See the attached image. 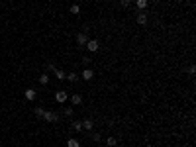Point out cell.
Wrapping results in <instances>:
<instances>
[{
  "instance_id": "cell-3",
  "label": "cell",
  "mask_w": 196,
  "mask_h": 147,
  "mask_svg": "<svg viewBox=\"0 0 196 147\" xmlns=\"http://www.w3.org/2000/svg\"><path fill=\"white\" fill-rule=\"evenodd\" d=\"M88 39H90V37H88L85 31H81V34H77V39H74V41H77V45H78V47H85Z\"/></svg>"
},
{
  "instance_id": "cell-15",
  "label": "cell",
  "mask_w": 196,
  "mask_h": 147,
  "mask_svg": "<svg viewBox=\"0 0 196 147\" xmlns=\"http://www.w3.org/2000/svg\"><path fill=\"white\" fill-rule=\"evenodd\" d=\"M71 126H73L74 131H82V122H73Z\"/></svg>"
},
{
  "instance_id": "cell-1",
  "label": "cell",
  "mask_w": 196,
  "mask_h": 147,
  "mask_svg": "<svg viewBox=\"0 0 196 147\" xmlns=\"http://www.w3.org/2000/svg\"><path fill=\"white\" fill-rule=\"evenodd\" d=\"M41 118H43L47 124H55V122H59V116H57V114H55V112H47V110L43 112V116H41Z\"/></svg>"
},
{
  "instance_id": "cell-19",
  "label": "cell",
  "mask_w": 196,
  "mask_h": 147,
  "mask_svg": "<svg viewBox=\"0 0 196 147\" xmlns=\"http://www.w3.org/2000/svg\"><path fill=\"white\" fill-rule=\"evenodd\" d=\"M92 141H96V143H98V141H102V135L94 131V134H92Z\"/></svg>"
},
{
  "instance_id": "cell-20",
  "label": "cell",
  "mask_w": 196,
  "mask_h": 147,
  "mask_svg": "<svg viewBox=\"0 0 196 147\" xmlns=\"http://www.w3.org/2000/svg\"><path fill=\"white\" fill-rule=\"evenodd\" d=\"M65 116H67V118H71V116H73V108H71V106L65 108Z\"/></svg>"
},
{
  "instance_id": "cell-18",
  "label": "cell",
  "mask_w": 196,
  "mask_h": 147,
  "mask_svg": "<svg viewBox=\"0 0 196 147\" xmlns=\"http://www.w3.org/2000/svg\"><path fill=\"white\" fill-rule=\"evenodd\" d=\"M34 112H35V116H37V118H41V116H43V112H45V110H43V108H41V106H35V110H34Z\"/></svg>"
},
{
  "instance_id": "cell-5",
  "label": "cell",
  "mask_w": 196,
  "mask_h": 147,
  "mask_svg": "<svg viewBox=\"0 0 196 147\" xmlns=\"http://www.w3.org/2000/svg\"><path fill=\"white\" fill-rule=\"evenodd\" d=\"M92 77H94V71L88 69V67L82 71V75H81V79H82V80H92Z\"/></svg>"
},
{
  "instance_id": "cell-22",
  "label": "cell",
  "mask_w": 196,
  "mask_h": 147,
  "mask_svg": "<svg viewBox=\"0 0 196 147\" xmlns=\"http://www.w3.org/2000/svg\"><path fill=\"white\" fill-rule=\"evenodd\" d=\"M129 4H132V0H122V6H124V8H128Z\"/></svg>"
},
{
  "instance_id": "cell-10",
  "label": "cell",
  "mask_w": 196,
  "mask_h": 147,
  "mask_svg": "<svg viewBox=\"0 0 196 147\" xmlns=\"http://www.w3.org/2000/svg\"><path fill=\"white\" fill-rule=\"evenodd\" d=\"M53 73H55V77H57V80H65V79H67V73L61 71V69H55Z\"/></svg>"
},
{
  "instance_id": "cell-12",
  "label": "cell",
  "mask_w": 196,
  "mask_h": 147,
  "mask_svg": "<svg viewBox=\"0 0 196 147\" xmlns=\"http://www.w3.org/2000/svg\"><path fill=\"white\" fill-rule=\"evenodd\" d=\"M67 147H81V141H78L77 137H71V139L67 141Z\"/></svg>"
},
{
  "instance_id": "cell-13",
  "label": "cell",
  "mask_w": 196,
  "mask_h": 147,
  "mask_svg": "<svg viewBox=\"0 0 196 147\" xmlns=\"http://www.w3.org/2000/svg\"><path fill=\"white\" fill-rule=\"evenodd\" d=\"M106 145H108V147H116V145H118V139H116V137H106Z\"/></svg>"
},
{
  "instance_id": "cell-9",
  "label": "cell",
  "mask_w": 196,
  "mask_h": 147,
  "mask_svg": "<svg viewBox=\"0 0 196 147\" xmlns=\"http://www.w3.org/2000/svg\"><path fill=\"white\" fill-rule=\"evenodd\" d=\"M137 24H139V26H145V24H147V14L145 12L137 14Z\"/></svg>"
},
{
  "instance_id": "cell-2",
  "label": "cell",
  "mask_w": 196,
  "mask_h": 147,
  "mask_svg": "<svg viewBox=\"0 0 196 147\" xmlns=\"http://www.w3.org/2000/svg\"><path fill=\"white\" fill-rule=\"evenodd\" d=\"M85 47H86L88 51H90V53H96V51L100 49V43H98V39H88Z\"/></svg>"
},
{
  "instance_id": "cell-6",
  "label": "cell",
  "mask_w": 196,
  "mask_h": 147,
  "mask_svg": "<svg viewBox=\"0 0 196 147\" xmlns=\"http://www.w3.org/2000/svg\"><path fill=\"white\" fill-rule=\"evenodd\" d=\"M24 96H26V100H30V102H31V100H35V96H37V92L34 90V88H27V90L24 92Z\"/></svg>"
},
{
  "instance_id": "cell-21",
  "label": "cell",
  "mask_w": 196,
  "mask_h": 147,
  "mask_svg": "<svg viewBox=\"0 0 196 147\" xmlns=\"http://www.w3.org/2000/svg\"><path fill=\"white\" fill-rule=\"evenodd\" d=\"M196 73V67H194V65H190V67H188V75H194Z\"/></svg>"
},
{
  "instance_id": "cell-17",
  "label": "cell",
  "mask_w": 196,
  "mask_h": 147,
  "mask_svg": "<svg viewBox=\"0 0 196 147\" xmlns=\"http://www.w3.org/2000/svg\"><path fill=\"white\" fill-rule=\"evenodd\" d=\"M39 83H41V84H47V83H49V75H45V73H43V75L39 77Z\"/></svg>"
},
{
  "instance_id": "cell-11",
  "label": "cell",
  "mask_w": 196,
  "mask_h": 147,
  "mask_svg": "<svg viewBox=\"0 0 196 147\" xmlns=\"http://www.w3.org/2000/svg\"><path fill=\"white\" fill-rule=\"evenodd\" d=\"M135 6H137V10H145L149 6V2L147 0H135Z\"/></svg>"
},
{
  "instance_id": "cell-14",
  "label": "cell",
  "mask_w": 196,
  "mask_h": 147,
  "mask_svg": "<svg viewBox=\"0 0 196 147\" xmlns=\"http://www.w3.org/2000/svg\"><path fill=\"white\" fill-rule=\"evenodd\" d=\"M71 14L78 16V14H81V6H78V4H73V6H71Z\"/></svg>"
},
{
  "instance_id": "cell-7",
  "label": "cell",
  "mask_w": 196,
  "mask_h": 147,
  "mask_svg": "<svg viewBox=\"0 0 196 147\" xmlns=\"http://www.w3.org/2000/svg\"><path fill=\"white\" fill-rule=\"evenodd\" d=\"M71 104H73V106H81V104H82V96H81V94H73V96H71Z\"/></svg>"
},
{
  "instance_id": "cell-16",
  "label": "cell",
  "mask_w": 196,
  "mask_h": 147,
  "mask_svg": "<svg viewBox=\"0 0 196 147\" xmlns=\"http://www.w3.org/2000/svg\"><path fill=\"white\" fill-rule=\"evenodd\" d=\"M67 80H69V83H77V80H78V75L69 73V75H67Z\"/></svg>"
},
{
  "instance_id": "cell-4",
  "label": "cell",
  "mask_w": 196,
  "mask_h": 147,
  "mask_svg": "<svg viewBox=\"0 0 196 147\" xmlns=\"http://www.w3.org/2000/svg\"><path fill=\"white\" fill-rule=\"evenodd\" d=\"M67 98H69V94H67V90H57V92H55V100H57L59 104L67 102Z\"/></svg>"
},
{
  "instance_id": "cell-8",
  "label": "cell",
  "mask_w": 196,
  "mask_h": 147,
  "mask_svg": "<svg viewBox=\"0 0 196 147\" xmlns=\"http://www.w3.org/2000/svg\"><path fill=\"white\" fill-rule=\"evenodd\" d=\"M92 127H94V122H92L90 118H86V120H82V130H88V131H90Z\"/></svg>"
}]
</instances>
